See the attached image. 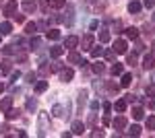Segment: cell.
Here are the masks:
<instances>
[{
	"label": "cell",
	"instance_id": "1",
	"mask_svg": "<svg viewBox=\"0 0 155 138\" xmlns=\"http://www.w3.org/2000/svg\"><path fill=\"white\" fill-rule=\"evenodd\" d=\"M52 114L56 115V117H68L71 115V105H54Z\"/></svg>",
	"mask_w": 155,
	"mask_h": 138
},
{
	"label": "cell",
	"instance_id": "2",
	"mask_svg": "<svg viewBox=\"0 0 155 138\" xmlns=\"http://www.w3.org/2000/svg\"><path fill=\"white\" fill-rule=\"evenodd\" d=\"M126 50H128V43L124 39H116L114 41V52L116 54H126Z\"/></svg>",
	"mask_w": 155,
	"mask_h": 138
},
{
	"label": "cell",
	"instance_id": "3",
	"mask_svg": "<svg viewBox=\"0 0 155 138\" xmlns=\"http://www.w3.org/2000/svg\"><path fill=\"white\" fill-rule=\"evenodd\" d=\"M17 12V0H8L6 4H4V14L6 17H12Z\"/></svg>",
	"mask_w": 155,
	"mask_h": 138
},
{
	"label": "cell",
	"instance_id": "4",
	"mask_svg": "<svg viewBox=\"0 0 155 138\" xmlns=\"http://www.w3.org/2000/svg\"><path fill=\"white\" fill-rule=\"evenodd\" d=\"M72 76H74V72H72L71 68H62V70H60V81H62V82H71Z\"/></svg>",
	"mask_w": 155,
	"mask_h": 138
},
{
	"label": "cell",
	"instance_id": "5",
	"mask_svg": "<svg viewBox=\"0 0 155 138\" xmlns=\"http://www.w3.org/2000/svg\"><path fill=\"white\" fill-rule=\"evenodd\" d=\"M77 46H79V37H74V35H68V37L64 39V47H68V50H74Z\"/></svg>",
	"mask_w": 155,
	"mask_h": 138
},
{
	"label": "cell",
	"instance_id": "6",
	"mask_svg": "<svg viewBox=\"0 0 155 138\" xmlns=\"http://www.w3.org/2000/svg\"><path fill=\"white\" fill-rule=\"evenodd\" d=\"M12 107V97H4V99H0V111H8Z\"/></svg>",
	"mask_w": 155,
	"mask_h": 138
},
{
	"label": "cell",
	"instance_id": "7",
	"mask_svg": "<svg viewBox=\"0 0 155 138\" xmlns=\"http://www.w3.org/2000/svg\"><path fill=\"white\" fill-rule=\"evenodd\" d=\"M112 126L116 128V130H122V128H126V117H124V115H118V117H114Z\"/></svg>",
	"mask_w": 155,
	"mask_h": 138
},
{
	"label": "cell",
	"instance_id": "8",
	"mask_svg": "<svg viewBox=\"0 0 155 138\" xmlns=\"http://www.w3.org/2000/svg\"><path fill=\"white\" fill-rule=\"evenodd\" d=\"M81 41V46H83V50H91V46H93V35H85L83 39H79Z\"/></svg>",
	"mask_w": 155,
	"mask_h": 138
},
{
	"label": "cell",
	"instance_id": "9",
	"mask_svg": "<svg viewBox=\"0 0 155 138\" xmlns=\"http://www.w3.org/2000/svg\"><path fill=\"white\" fill-rule=\"evenodd\" d=\"M72 134H83V130H85V124L81 122V120H77V122H72Z\"/></svg>",
	"mask_w": 155,
	"mask_h": 138
},
{
	"label": "cell",
	"instance_id": "10",
	"mask_svg": "<svg viewBox=\"0 0 155 138\" xmlns=\"http://www.w3.org/2000/svg\"><path fill=\"white\" fill-rule=\"evenodd\" d=\"M37 6H35V0H23V11L25 12H33Z\"/></svg>",
	"mask_w": 155,
	"mask_h": 138
},
{
	"label": "cell",
	"instance_id": "11",
	"mask_svg": "<svg viewBox=\"0 0 155 138\" xmlns=\"http://www.w3.org/2000/svg\"><path fill=\"white\" fill-rule=\"evenodd\" d=\"M11 31H12V25L8 21L0 23V35H11Z\"/></svg>",
	"mask_w": 155,
	"mask_h": 138
},
{
	"label": "cell",
	"instance_id": "12",
	"mask_svg": "<svg viewBox=\"0 0 155 138\" xmlns=\"http://www.w3.org/2000/svg\"><path fill=\"white\" fill-rule=\"evenodd\" d=\"M155 66V58L153 56H145V60H143V68L145 70H151Z\"/></svg>",
	"mask_w": 155,
	"mask_h": 138
},
{
	"label": "cell",
	"instance_id": "13",
	"mask_svg": "<svg viewBox=\"0 0 155 138\" xmlns=\"http://www.w3.org/2000/svg\"><path fill=\"white\" fill-rule=\"evenodd\" d=\"M128 12H132V14L141 12V2H139V0H132L130 4H128Z\"/></svg>",
	"mask_w": 155,
	"mask_h": 138
},
{
	"label": "cell",
	"instance_id": "14",
	"mask_svg": "<svg viewBox=\"0 0 155 138\" xmlns=\"http://www.w3.org/2000/svg\"><path fill=\"white\" fill-rule=\"evenodd\" d=\"M124 35H126L128 39H137V37H139V31H137L134 27H126V29H124Z\"/></svg>",
	"mask_w": 155,
	"mask_h": 138
},
{
	"label": "cell",
	"instance_id": "15",
	"mask_svg": "<svg viewBox=\"0 0 155 138\" xmlns=\"http://www.w3.org/2000/svg\"><path fill=\"white\" fill-rule=\"evenodd\" d=\"M126 99H118V101H116V103H114V109H116V111H126Z\"/></svg>",
	"mask_w": 155,
	"mask_h": 138
},
{
	"label": "cell",
	"instance_id": "16",
	"mask_svg": "<svg viewBox=\"0 0 155 138\" xmlns=\"http://www.w3.org/2000/svg\"><path fill=\"white\" fill-rule=\"evenodd\" d=\"M25 107H27V111H35V109H37V101L33 99V97H29L27 103H25Z\"/></svg>",
	"mask_w": 155,
	"mask_h": 138
},
{
	"label": "cell",
	"instance_id": "17",
	"mask_svg": "<svg viewBox=\"0 0 155 138\" xmlns=\"http://www.w3.org/2000/svg\"><path fill=\"white\" fill-rule=\"evenodd\" d=\"M81 60H83V58L79 56L77 52H71V54H68V62H71V64H81Z\"/></svg>",
	"mask_w": 155,
	"mask_h": 138
},
{
	"label": "cell",
	"instance_id": "18",
	"mask_svg": "<svg viewBox=\"0 0 155 138\" xmlns=\"http://www.w3.org/2000/svg\"><path fill=\"white\" fill-rule=\"evenodd\" d=\"M62 52H64V50H62L60 46L50 47V56H52V58H60V56H62Z\"/></svg>",
	"mask_w": 155,
	"mask_h": 138
},
{
	"label": "cell",
	"instance_id": "19",
	"mask_svg": "<svg viewBox=\"0 0 155 138\" xmlns=\"http://www.w3.org/2000/svg\"><path fill=\"white\" fill-rule=\"evenodd\" d=\"M143 115H145L143 107H132V117L134 120H143Z\"/></svg>",
	"mask_w": 155,
	"mask_h": 138
},
{
	"label": "cell",
	"instance_id": "20",
	"mask_svg": "<svg viewBox=\"0 0 155 138\" xmlns=\"http://www.w3.org/2000/svg\"><path fill=\"white\" fill-rule=\"evenodd\" d=\"M48 89V81H39V82H35V93H44Z\"/></svg>",
	"mask_w": 155,
	"mask_h": 138
},
{
	"label": "cell",
	"instance_id": "21",
	"mask_svg": "<svg viewBox=\"0 0 155 138\" xmlns=\"http://www.w3.org/2000/svg\"><path fill=\"white\" fill-rule=\"evenodd\" d=\"M11 64H12L11 60H4V62H2V68H0V72H2V74H8V72H11V68H12Z\"/></svg>",
	"mask_w": 155,
	"mask_h": 138
},
{
	"label": "cell",
	"instance_id": "22",
	"mask_svg": "<svg viewBox=\"0 0 155 138\" xmlns=\"http://www.w3.org/2000/svg\"><path fill=\"white\" fill-rule=\"evenodd\" d=\"M145 126H147V130H155V115H149L145 120Z\"/></svg>",
	"mask_w": 155,
	"mask_h": 138
},
{
	"label": "cell",
	"instance_id": "23",
	"mask_svg": "<svg viewBox=\"0 0 155 138\" xmlns=\"http://www.w3.org/2000/svg\"><path fill=\"white\" fill-rule=\"evenodd\" d=\"M122 64H120V62H116V64H112V74H114V76H116V74H122Z\"/></svg>",
	"mask_w": 155,
	"mask_h": 138
},
{
	"label": "cell",
	"instance_id": "24",
	"mask_svg": "<svg viewBox=\"0 0 155 138\" xmlns=\"http://www.w3.org/2000/svg\"><path fill=\"white\" fill-rule=\"evenodd\" d=\"M19 115H21V111H19V109H8V111H6V117H8V120H15V117H19Z\"/></svg>",
	"mask_w": 155,
	"mask_h": 138
},
{
	"label": "cell",
	"instance_id": "25",
	"mask_svg": "<svg viewBox=\"0 0 155 138\" xmlns=\"http://www.w3.org/2000/svg\"><path fill=\"white\" fill-rule=\"evenodd\" d=\"M130 82H132V74H122V82H120L122 87H128Z\"/></svg>",
	"mask_w": 155,
	"mask_h": 138
},
{
	"label": "cell",
	"instance_id": "26",
	"mask_svg": "<svg viewBox=\"0 0 155 138\" xmlns=\"http://www.w3.org/2000/svg\"><path fill=\"white\" fill-rule=\"evenodd\" d=\"M101 54H104V47H91V58H99Z\"/></svg>",
	"mask_w": 155,
	"mask_h": 138
},
{
	"label": "cell",
	"instance_id": "27",
	"mask_svg": "<svg viewBox=\"0 0 155 138\" xmlns=\"http://www.w3.org/2000/svg\"><path fill=\"white\" fill-rule=\"evenodd\" d=\"M99 41H101V43H107V41H110V31L104 29V31L99 33Z\"/></svg>",
	"mask_w": 155,
	"mask_h": 138
},
{
	"label": "cell",
	"instance_id": "28",
	"mask_svg": "<svg viewBox=\"0 0 155 138\" xmlns=\"http://www.w3.org/2000/svg\"><path fill=\"white\" fill-rule=\"evenodd\" d=\"M104 70H106V66H104L101 62H95V64H93V72H95V74H101Z\"/></svg>",
	"mask_w": 155,
	"mask_h": 138
},
{
	"label": "cell",
	"instance_id": "29",
	"mask_svg": "<svg viewBox=\"0 0 155 138\" xmlns=\"http://www.w3.org/2000/svg\"><path fill=\"white\" fill-rule=\"evenodd\" d=\"M106 87H107V91H112V93H118V85H116V82H112V81H107L106 82Z\"/></svg>",
	"mask_w": 155,
	"mask_h": 138
},
{
	"label": "cell",
	"instance_id": "30",
	"mask_svg": "<svg viewBox=\"0 0 155 138\" xmlns=\"http://www.w3.org/2000/svg\"><path fill=\"white\" fill-rule=\"evenodd\" d=\"M48 37H50V39H60V31H58V29H50Z\"/></svg>",
	"mask_w": 155,
	"mask_h": 138
},
{
	"label": "cell",
	"instance_id": "31",
	"mask_svg": "<svg viewBox=\"0 0 155 138\" xmlns=\"http://www.w3.org/2000/svg\"><path fill=\"white\" fill-rule=\"evenodd\" d=\"M85 101H87V91H81L79 93V107H83Z\"/></svg>",
	"mask_w": 155,
	"mask_h": 138
},
{
	"label": "cell",
	"instance_id": "32",
	"mask_svg": "<svg viewBox=\"0 0 155 138\" xmlns=\"http://www.w3.org/2000/svg\"><path fill=\"white\" fill-rule=\"evenodd\" d=\"M128 134H130V136H141V126H132L130 130H128Z\"/></svg>",
	"mask_w": 155,
	"mask_h": 138
},
{
	"label": "cell",
	"instance_id": "33",
	"mask_svg": "<svg viewBox=\"0 0 155 138\" xmlns=\"http://www.w3.org/2000/svg\"><path fill=\"white\" fill-rule=\"evenodd\" d=\"M25 31H27V33H33V31H37V23H27V25H25Z\"/></svg>",
	"mask_w": 155,
	"mask_h": 138
},
{
	"label": "cell",
	"instance_id": "34",
	"mask_svg": "<svg viewBox=\"0 0 155 138\" xmlns=\"http://www.w3.org/2000/svg\"><path fill=\"white\" fill-rule=\"evenodd\" d=\"M39 46H41V39H39V37H33V39H31V50H37Z\"/></svg>",
	"mask_w": 155,
	"mask_h": 138
},
{
	"label": "cell",
	"instance_id": "35",
	"mask_svg": "<svg viewBox=\"0 0 155 138\" xmlns=\"http://www.w3.org/2000/svg\"><path fill=\"white\" fill-rule=\"evenodd\" d=\"M39 8H41V12H48L50 2H48V0H41V2H39Z\"/></svg>",
	"mask_w": 155,
	"mask_h": 138
},
{
	"label": "cell",
	"instance_id": "36",
	"mask_svg": "<svg viewBox=\"0 0 155 138\" xmlns=\"http://www.w3.org/2000/svg\"><path fill=\"white\" fill-rule=\"evenodd\" d=\"M2 54L11 56V54H15V47H12V46H4V47H2Z\"/></svg>",
	"mask_w": 155,
	"mask_h": 138
},
{
	"label": "cell",
	"instance_id": "37",
	"mask_svg": "<svg viewBox=\"0 0 155 138\" xmlns=\"http://www.w3.org/2000/svg\"><path fill=\"white\" fill-rule=\"evenodd\" d=\"M147 95H149L151 99H155V85H149V87H147Z\"/></svg>",
	"mask_w": 155,
	"mask_h": 138
},
{
	"label": "cell",
	"instance_id": "38",
	"mask_svg": "<svg viewBox=\"0 0 155 138\" xmlns=\"http://www.w3.org/2000/svg\"><path fill=\"white\" fill-rule=\"evenodd\" d=\"M52 70H54V72H60V70H62V62H58V60H56V62L52 64Z\"/></svg>",
	"mask_w": 155,
	"mask_h": 138
},
{
	"label": "cell",
	"instance_id": "39",
	"mask_svg": "<svg viewBox=\"0 0 155 138\" xmlns=\"http://www.w3.org/2000/svg\"><path fill=\"white\" fill-rule=\"evenodd\" d=\"M64 4H66V0H54V6H56V8H62Z\"/></svg>",
	"mask_w": 155,
	"mask_h": 138
},
{
	"label": "cell",
	"instance_id": "40",
	"mask_svg": "<svg viewBox=\"0 0 155 138\" xmlns=\"http://www.w3.org/2000/svg\"><path fill=\"white\" fill-rule=\"evenodd\" d=\"M143 31H145L147 35H151V33H153V27H151V25H145V27H143Z\"/></svg>",
	"mask_w": 155,
	"mask_h": 138
},
{
	"label": "cell",
	"instance_id": "41",
	"mask_svg": "<svg viewBox=\"0 0 155 138\" xmlns=\"http://www.w3.org/2000/svg\"><path fill=\"white\" fill-rule=\"evenodd\" d=\"M143 2H145L147 8H153V6H155V0H143Z\"/></svg>",
	"mask_w": 155,
	"mask_h": 138
},
{
	"label": "cell",
	"instance_id": "42",
	"mask_svg": "<svg viewBox=\"0 0 155 138\" xmlns=\"http://www.w3.org/2000/svg\"><path fill=\"white\" fill-rule=\"evenodd\" d=\"M50 72V68L48 66H46V64H44V66H41V68H39V74H44V76H46V74H48Z\"/></svg>",
	"mask_w": 155,
	"mask_h": 138
},
{
	"label": "cell",
	"instance_id": "43",
	"mask_svg": "<svg viewBox=\"0 0 155 138\" xmlns=\"http://www.w3.org/2000/svg\"><path fill=\"white\" fill-rule=\"evenodd\" d=\"M128 64H132V66L137 64V56H134V54H130V56H128Z\"/></svg>",
	"mask_w": 155,
	"mask_h": 138
},
{
	"label": "cell",
	"instance_id": "44",
	"mask_svg": "<svg viewBox=\"0 0 155 138\" xmlns=\"http://www.w3.org/2000/svg\"><path fill=\"white\" fill-rule=\"evenodd\" d=\"M12 17H15V21H17V23H23V21H25L23 14H12Z\"/></svg>",
	"mask_w": 155,
	"mask_h": 138
},
{
	"label": "cell",
	"instance_id": "45",
	"mask_svg": "<svg viewBox=\"0 0 155 138\" xmlns=\"http://www.w3.org/2000/svg\"><path fill=\"white\" fill-rule=\"evenodd\" d=\"M27 82H35V74H33V72L27 74Z\"/></svg>",
	"mask_w": 155,
	"mask_h": 138
},
{
	"label": "cell",
	"instance_id": "46",
	"mask_svg": "<svg viewBox=\"0 0 155 138\" xmlns=\"http://www.w3.org/2000/svg\"><path fill=\"white\" fill-rule=\"evenodd\" d=\"M91 136H93V138H97V136H104V130H95V132H93Z\"/></svg>",
	"mask_w": 155,
	"mask_h": 138
},
{
	"label": "cell",
	"instance_id": "47",
	"mask_svg": "<svg viewBox=\"0 0 155 138\" xmlns=\"http://www.w3.org/2000/svg\"><path fill=\"white\" fill-rule=\"evenodd\" d=\"M106 58H107V60H112V58H114V50H107V52H106Z\"/></svg>",
	"mask_w": 155,
	"mask_h": 138
},
{
	"label": "cell",
	"instance_id": "48",
	"mask_svg": "<svg viewBox=\"0 0 155 138\" xmlns=\"http://www.w3.org/2000/svg\"><path fill=\"white\" fill-rule=\"evenodd\" d=\"M21 76V72H12V82H17V79Z\"/></svg>",
	"mask_w": 155,
	"mask_h": 138
},
{
	"label": "cell",
	"instance_id": "49",
	"mask_svg": "<svg viewBox=\"0 0 155 138\" xmlns=\"http://www.w3.org/2000/svg\"><path fill=\"white\" fill-rule=\"evenodd\" d=\"M99 107V101H91V109H97Z\"/></svg>",
	"mask_w": 155,
	"mask_h": 138
},
{
	"label": "cell",
	"instance_id": "50",
	"mask_svg": "<svg viewBox=\"0 0 155 138\" xmlns=\"http://www.w3.org/2000/svg\"><path fill=\"white\" fill-rule=\"evenodd\" d=\"M2 91H4V85H2V82H0V93H2Z\"/></svg>",
	"mask_w": 155,
	"mask_h": 138
},
{
	"label": "cell",
	"instance_id": "51",
	"mask_svg": "<svg viewBox=\"0 0 155 138\" xmlns=\"http://www.w3.org/2000/svg\"><path fill=\"white\" fill-rule=\"evenodd\" d=\"M2 4H4V0H0V6H2Z\"/></svg>",
	"mask_w": 155,
	"mask_h": 138
},
{
	"label": "cell",
	"instance_id": "52",
	"mask_svg": "<svg viewBox=\"0 0 155 138\" xmlns=\"http://www.w3.org/2000/svg\"><path fill=\"white\" fill-rule=\"evenodd\" d=\"M87 2H97V0H87Z\"/></svg>",
	"mask_w": 155,
	"mask_h": 138
},
{
	"label": "cell",
	"instance_id": "53",
	"mask_svg": "<svg viewBox=\"0 0 155 138\" xmlns=\"http://www.w3.org/2000/svg\"><path fill=\"white\" fill-rule=\"evenodd\" d=\"M153 21H155V12H153Z\"/></svg>",
	"mask_w": 155,
	"mask_h": 138
}]
</instances>
